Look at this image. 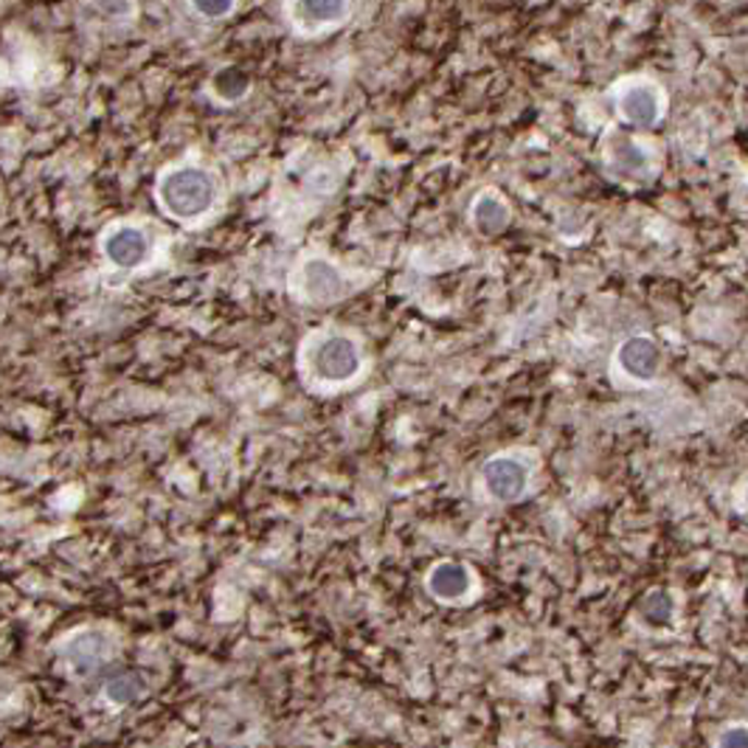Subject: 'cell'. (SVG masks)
<instances>
[{
	"label": "cell",
	"mask_w": 748,
	"mask_h": 748,
	"mask_svg": "<svg viewBox=\"0 0 748 748\" xmlns=\"http://www.w3.org/2000/svg\"><path fill=\"white\" fill-rule=\"evenodd\" d=\"M428 588L434 591V597L439 599H459L467 594L470 588V574L462 563H439L431 572Z\"/></svg>",
	"instance_id": "cell-12"
},
{
	"label": "cell",
	"mask_w": 748,
	"mask_h": 748,
	"mask_svg": "<svg viewBox=\"0 0 748 748\" xmlns=\"http://www.w3.org/2000/svg\"><path fill=\"white\" fill-rule=\"evenodd\" d=\"M65 653H68L71 664L79 673H94V670L102 666L104 656H108V639H104L102 633H83V636L68 641Z\"/></svg>",
	"instance_id": "cell-11"
},
{
	"label": "cell",
	"mask_w": 748,
	"mask_h": 748,
	"mask_svg": "<svg viewBox=\"0 0 748 748\" xmlns=\"http://www.w3.org/2000/svg\"><path fill=\"white\" fill-rule=\"evenodd\" d=\"M102 257L119 271H136L147 265L152 257V239L141 225L119 223L102 234Z\"/></svg>",
	"instance_id": "cell-4"
},
{
	"label": "cell",
	"mask_w": 748,
	"mask_h": 748,
	"mask_svg": "<svg viewBox=\"0 0 748 748\" xmlns=\"http://www.w3.org/2000/svg\"><path fill=\"white\" fill-rule=\"evenodd\" d=\"M616 108L631 127H656L664 116V94L650 83H633L620 94Z\"/></svg>",
	"instance_id": "cell-5"
},
{
	"label": "cell",
	"mask_w": 748,
	"mask_h": 748,
	"mask_svg": "<svg viewBox=\"0 0 748 748\" xmlns=\"http://www.w3.org/2000/svg\"><path fill=\"white\" fill-rule=\"evenodd\" d=\"M352 0H292L287 7L290 26L301 35H315L335 23L347 21Z\"/></svg>",
	"instance_id": "cell-6"
},
{
	"label": "cell",
	"mask_w": 748,
	"mask_h": 748,
	"mask_svg": "<svg viewBox=\"0 0 748 748\" xmlns=\"http://www.w3.org/2000/svg\"><path fill=\"white\" fill-rule=\"evenodd\" d=\"M510 203L493 189L482 191V195L473 200V205H470V223H473V228H476L478 234H484V237H496V234H501L503 228L510 225Z\"/></svg>",
	"instance_id": "cell-9"
},
{
	"label": "cell",
	"mask_w": 748,
	"mask_h": 748,
	"mask_svg": "<svg viewBox=\"0 0 748 748\" xmlns=\"http://www.w3.org/2000/svg\"><path fill=\"white\" fill-rule=\"evenodd\" d=\"M529 484V470L518 459H493L484 467V487L498 501H515L526 493Z\"/></svg>",
	"instance_id": "cell-8"
},
{
	"label": "cell",
	"mask_w": 748,
	"mask_h": 748,
	"mask_svg": "<svg viewBox=\"0 0 748 748\" xmlns=\"http://www.w3.org/2000/svg\"><path fill=\"white\" fill-rule=\"evenodd\" d=\"M718 748H748V726H743V723L728 726L718 740Z\"/></svg>",
	"instance_id": "cell-17"
},
{
	"label": "cell",
	"mask_w": 748,
	"mask_h": 748,
	"mask_svg": "<svg viewBox=\"0 0 748 748\" xmlns=\"http://www.w3.org/2000/svg\"><path fill=\"white\" fill-rule=\"evenodd\" d=\"M616 363L627 377L639 383L656 381V374L661 372V349L653 338L647 335H633L616 352Z\"/></svg>",
	"instance_id": "cell-7"
},
{
	"label": "cell",
	"mask_w": 748,
	"mask_h": 748,
	"mask_svg": "<svg viewBox=\"0 0 748 748\" xmlns=\"http://www.w3.org/2000/svg\"><path fill=\"white\" fill-rule=\"evenodd\" d=\"M141 689H144V681L138 678L136 673H124V675H116L113 681H108L104 695H108L113 703H129L133 698L141 695Z\"/></svg>",
	"instance_id": "cell-14"
},
{
	"label": "cell",
	"mask_w": 748,
	"mask_h": 748,
	"mask_svg": "<svg viewBox=\"0 0 748 748\" xmlns=\"http://www.w3.org/2000/svg\"><path fill=\"white\" fill-rule=\"evenodd\" d=\"M189 3L200 17L217 21V17H228V14L234 12V3H237V0H189Z\"/></svg>",
	"instance_id": "cell-16"
},
{
	"label": "cell",
	"mask_w": 748,
	"mask_h": 748,
	"mask_svg": "<svg viewBox=\"0 0 748 748\" xmlns=\"http://www.w3.org/2000/svg\"><path fill=\"white\" fill-rule=\"evenodd\" d=\"M304 361L315 381L327 383V386H340V383L358 377L363 358L352 335L327 333L310 340Z\"/></svg>",
	"instance_id": "cell-2"
},
{
	"label": "cell",
	"mask_w": 748,
	"mask_h": 748,
	"mask_svg": "<svg viewBox=\"0 0 748 748\" xmlns=\"http://www.w3.org/2000/svg\"><path fill=\"white\" fill-rule=\"evenodd\" d=\"M292 292L313 304H329L349 292V276L327 257H307L290 279Z\"/></svg>",
	"instance_id": "cell-3"
},
{
	"label": "cell",
	"mask_w": 748,
	"mask_h": 748,
	"mask_svg": "<svg viewBox=\"0 0 748 748\" xmlns=\"http://www.w3.org/2000/svg\"><path fill=\"white\" fill-rule=\"evenodd\" d=\"M248 90H251V79L237 68L217 71L211 79V94L217 96L220 102H239Z\"/></svg>",
	"instance_id": "cell-13"
},
{
	"label": "cell",
	"mask_w": 748,
	"mask_h": 748,
	"mask_svg": "<svg viewBox=\"0 0 748 748\" xmlns=\"http://www.w3.org/2000/svg\"><path fill=\"white\" fill-rule=\"evenodd\" d=\"M217 177L195 164H180L161 172L155 186V198L166 217L186 225L209 217L217 205Z\"/></svg>",
	"instance_id": "cell-1"
},
{
	"label": "cell",
	"mask_w": 748,
	"mask_h": 748,
	"mask_svg": "<svg viewBox=\"0 0 748 748\" xmlns=\"http://www.w3.org/2000/svg\"><path fill=\"white\" fill-rule=\"evenodd\" d=\"M608 164L620 175H645L650 170V152L633 138L613 136L608 144Z\"/></svg>",
	"instance_id": "cell-10"
},
{
	"label": "cell",
	"mask_w": 748,
	"mask_h": 748,
	"mask_svg": "<svg viewBox=\"0 0 748 748\" xmlns=\"http://www.w3.org/2000/svg\"><path fill=\"white\" fill-rule=\"evenodd\" d=\"M641 613H645L647 622H653V625H664V622H670V616H673V597H670L666 591H653L650 597L645 599Z\"/></svg>",
	"instance_id": "cell-15"
}]
</instances>
